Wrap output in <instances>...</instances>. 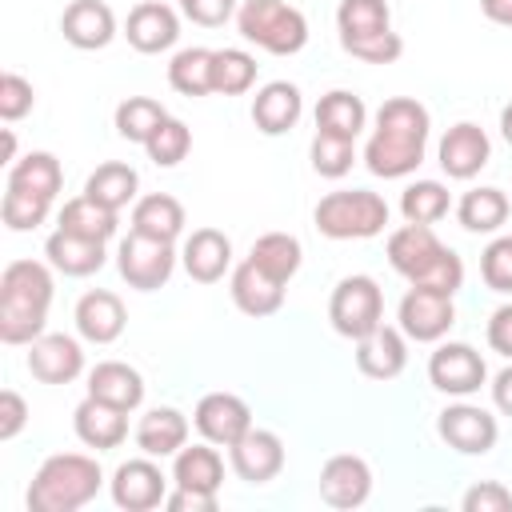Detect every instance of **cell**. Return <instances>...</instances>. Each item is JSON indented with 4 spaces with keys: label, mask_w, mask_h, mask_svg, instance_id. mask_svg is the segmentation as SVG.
<instances>
[{
    "label": "cell",
    "mask_w": 512,
    "mask_h": 512,
    "mask_svg": "<svg viewBox=\"0 0 512 512\" xmlns=\"http://www.w3.org/2000/svg\"><path fill=\"white\" fill-rule=\"evenodd\" d=\"M432 116L416 96H388L376 108V128L364 144V164L372 176L404 180L424 164Z\"/></svg>",
    "instance_id": "obj_1"
},
{
    "label": "cell",
    "mask_w": 512,
    "mask_h": 512,
    "mask_svg": "<svg viewBox=\"0 0 512 512\" xmlns=\"http://www.w3.org/2000/svg\"><path fill=\"white\" fill-rule=\"evenodd\" d=\"M56 296L52 264L44 260H12L0 272V340L32 344L48 332V308Z\"/></svg>",
    "instance_id": "obj_2"
},
{
    "label": "cell",
    "mask_w": 512,
    "mask_h": 512,
    "mask_svg": "<svg viewBox=\"0 0 512 512\" xmlns=\"http://www.w3.org/2000/svg\"><path fill=\"white\" fill-rule=\"evenodd\" d=\"M388 264L420 288H436L456 296L464 284V260L432 232V224H400L396 232H388Z\"/></svg>",
    "instance_id": "obj_3"
},
{
    "label": "cell",
    "mask_w": 512,
    "mask_h": 512,
    "mask_svg": "<svg viewBox=\"0 0 512 512\" xmlns=\"http://www.w3.org/2000/svg\"><path fill=\"white\" fill-rule=\"evenodd\" d=\"M100 488H104V472L96 456L52 452L28 484V512H76L92 504Z\"/></svg>",
    "instance_id": "obj_4"
},
{
    "label": "cell",
    "mask_w": 512,
    "mask_h": 512,
    "mask_svg": "<svg viewBox=\"0 0 512 512\" xmlns=\"http://www.w3.org/2000/svg\"><path fill=\"white\" fill-rule=\"evenodd\" d=\"M312 224L328 240H372L388 224V204L368 188H336L312 208Z\"/></svg>",
    "instance_id": "obj_5"
},
{
    "label": "cell",
    "mask_w": 512,
    "mask_h": 512,
    "mask_svg": "<svg viewBox=\"0 0 512 512\" xmlns=\"http://www.w3.org/2000/svg\"><path fill=\"white\" fill-rule=\"evenodd\" d=\"M236 28L248 44L272 56H296L308 44V20L288 0H240Z\"/></svg>",
    "instance_id": "obj_6"
},
{
    "label": "cell",
    "mask_w": 512,
    "mask_h": 512,
    "mask_svg": "<svg viewBox=\"0 0 512 512\" xmlns=\"http://www.w3.org/2000/svg\"><path fill=\"white\" fill-rule=\"evenodd\" d=\"M328 320L352 344L360 336H368L376 324H384V292H380V284L372 276H364V272L344 276L328 296Z\"/></svg>",
    "instance_id": "obj_7"
},
{
    "label": "cell",
    "mask_w": 512,
    "mask_h": 512,
    "mask_svg": "<svg viewBox=\"0 0 512 512\" xmlns=\"http://www.w3.org/2000/svg\"><path fill=\"white\" fill-rule=\"evenodd\" d=\"M116 268H120L128 288L156 292L176 272V248H172V240H156V236H144V232L128 228V236L116 248Z\"/></svg>",
    "instance_id": "obj_8"
},
{
    "label": "cell",
    "mask_w": 512,
    "mask_h": 512,
    "mask_svg": "<svg viewBox=\"0 0 512 512\" xmlns=\"http://www.w3.org/2000/svg\"><path fill=\"white\" fill-rule=\"evenodd\" d=\"M428 380H432L436 392L456 396V400H468V396H476L488 384V364H484V356L472 344H464V340H440L436 352L428 356Z\"/></svg>",
    "instance_id": "obj_9"
},
{
    "label": "cell",
    "mask_w": 512,
    "mask_h": 512,
    "mask_svg": "<svg viewBox=\"0 0 512 512\" xmlns=\"http://www.w3.org/2000/svg\"><path fill=\"white\" fill-rule=\"evenodd\" d=\"M396 324L408 340L416 344H440L452 324H456V304L448 292H436V288H420L412 284L404 296H400V308H396Z\"/></svg>",
    "instance_id": "obj_10"
},
{
    "label": "cell",
    "mask_w": 512,
    "mask_h": 512,
    "mask_svg": "<svg viewBox=\"0 0 512 512\" xmlns=\"http://www.w3.org/2000/svg\"><path fill=\"white\" fill-rule=\"evenodd\" d=\"M436 432H440V440H444L452 452H460V456H488V452L496 448V440H500L496 416H492L488 408L472 404V400L448 404V408L436 416Z\"/></svg>",
    "instance_id": "obj_11"
},
{
    "label": "cell",
    "mask_w": 512,
    "mask_h": 512,
    "mask_svg": "<svg viewBox=\"0 0 512 512\" xmlns=\"http://www.w3.org/2000/svg\"><path fill=\"white\" fill-rule=\"evenodd\" d=\"M108 488H112L116 508H124V512H152V508H160L164 496H168V476L160 472L156 456H144V452H140V456L124 460V464L112 472Z\"/></svg>",
    "instance_id": "obj_12"
},
{
    "label": "cell",
    "mask_w": 512,
    "mask_h": 512,
    "mask_svg": "<svg viewBox=\"0 0 512 512\" xmlns=\"http://www.w3.org/2000/svg\"><path fill=\"white\" fill-rule=\"evenodd\" d=\"M192 424H196L200 440H208L216 448H232L252 428V408L236 392H208L196 400Z\"/></svg>",
    "instance_id": "obj_13"
},
{
    "label": "cell",
    "mask_w": 512,
    "mask_h": 512,
    "mask_svg": "<svg viewBox=\"0 0 512 512\" xmlns=\"http://www.w3.org/2000/svg\"><path fill=\"white\" fill-rule=\"evenodd\" d=\"M436 160H440V168H444L448 180H472V176H480V168H488V160H492V140H488V132H484L480 124L460 120V124H452V128L440 136Z\"/></svg>",
    "instance_id": "obj_14"
},
{
    "label": "cell",
    "mask_w": 512,
    "mask_h": 512,
    "mask_svg": "<svg viewBox=\"0 0 512 512\" xmlns=\"http://www.w3.org/2000/svg\"><path fill=\"white\" fill-rule=\"evenodd\" d=\"M228 464L244 484H268L284 472V440L272 428H248L232 448H228Z\"/></svg>",
    "instance_id": "obj_15"
},
{
    "label": "cell",
    "mask_w": 512,
    "mask_h": 512,
    "mask_svg": "<svg viewBox=\"0 0 512 512\" xmlns=\"http://www.w3.org/2000/svg\"><path fill=\"white\" fill-rule=\"evenodd\" d=\"M372 496V468L364 456L356 452H340L328 456L320 468V500L332 508H360Z\"/></svg>",
    "instance_id": "obj_16"
},
{
    "label": "cell",
    "mask_w": 512,
    "mask_h": 512,
    "mask_svg": "<svg viewBox=\"0 0 512 512\" xmlns=\"http://www.w3.org/2000/svg\"><path fill=\"white\" fill-rule=\"evenodd\" d=\"M28 372L40 384H72L84 372V348L68 332H44L28 344Z\"/></svg>",
    "instance_id": "obj_17"
},
{
    "label": "cell",
    "mask_w": 512,
    "mask_h": 512,
    "mask_svg": "<svg viewBox=\"0 0 512 512\" xmlns=\"http://www.w3.org/2000/svg\"><path fill=\"white\" fill-rule=\"evenodd\" d=\"M124 36L136 52L144 56H156V52H168L176 40H180V16L172 4H160V0H140L128 20H124Z\"/></svg>",
    "instance_id": "obj_18"
},
{
    "label": "cell",
    "mask_w": 512,
    "mask_h": 512,
    "mask_svg": "<svg viewBox=\"0 0 512 512\" xmlns=\"http://www.w3.org/2000/svg\"><path fill=\"white\" fill-rule=\"evenodd\" d=\"M356 368L368 380H396L408 368V336L400 324H376L356 340Z\"/></svg>",
    "instance_id": "obj_19"
},
{
    "label": "cell",
    "mask_w": 512,
    "mask_h": 512,
    "mask_svg": "<svg viewBox=\"0 0 512 512\" xmlns=\"http://www.w3.org/2000/svg\"><path fill=\"white\" fill-rule=\"evenodd\" d=\"M60 32L80 52H100L116 40V12L104 0H72L60 12Z\"/></svg>",
    "instance_id": "obj_20"
},
{
    "label": "cell",
    "mask_w": 512,
    "mask_h": 512,
    "mask_svg": "<svg viewBox=\"0 0 512 512\" xmlns=\"http://www.w3.org/2000/svg\"><path fill=\"white\" fill-rule=\"evenodd\" d=\"M124 328H128V308L116 292L92 288L76 300V332L88 344H112L124 336Z\"/></svg>",
    "instance_id": "obj_21"
},
{
    "label": "cell",
    "mask_w": 512,
    "mask_h": 512,
    "mask_svg": "<svg viewBox=\"0 0 512 512\" xmlns=\"http://www.w3.org/2000/svg\"><path fill=\"white\" fill-rule=\"evenodd\" d=\"M228 292H232V304H236L244 316H252V320L272 316V312L284 308V284L272 280L264 268H256L248 256L232 268V276H228Z\"/></svg>",
    "instance_id": "obj_22"
},
{
    "label": "cell",
    "mask_w": 512,
    "mask_h": 512,
    "mask_svg": "<svg viewBox=\"0 0 512 512\" xmlns=\"http://www.w3.org/2000/svg\"><path fill=\"white\" fill-rule=\"evenodd\" d=\"M304 116V96L292 80H268L256 96H252V124L264 136H284L300 124Z\"/></svg>",
    "instance_id": "obj_23"
},
{
    "label": "cell",
    "mask_w": 512,
    "mask_h": 512,
    "mask_svg": "<svg viewBox=\"0 0 512 512\" xmlns=\"http://www.w3.org/2000/svg\"><path fill=\"white\" fill-rule=\"evenodd\" d=\"M72 428H76L80 444L108 452V448H120L128 440V412L116 404H104L96 396H84L72 412Z\"/></svg>",
    "instance_id": "obj_24"
},
{
    "label": "cell",
    "mask_w": 512,
    "mask_h": 512,
    "mask_svg": "<svg viewBox=\"0 0 512 512\" xmlns=\"http://www.w3.org/2000/svg\"><path fill=\"white\" fill-rule=\"evenodd\" d=\"M180 264L196 284H216L232 268V240L220 228H192L180 248Z\"/></svg>",
    "instance_id": "obj_25"
},
{
    "label": "cell",
    "mask_w": 512,
    "mask_h": 512,
    "mask_svg": "<svg viewBox=\"0 0 512 512\" xmlns=\"http://www.w3.org/2000/svg\"><path fill=\"white\" fill-rule=\"evenodd\" d=\"M136 448L144 456H176L184 444H188V416L172 404H160V408H148L140 420H136V432H132Z\"/></svg>",
    "instance_id": "obj_26"
},
{
    "label": "cell",
    "mask_w": 512,
    "mask_h": 512,
    "mask_svg": "<svg viewBox=\"0 0 512 512\" xmlns=\"http://www.w3.org/2000/svg\"><path fill=\"white\" fill-rule=\"evenodd\" d=\"M88 396L116 404L124 412H136L144 404V376L124 360H100L88 372Z\"/></svg>",
    "instance_id": "obj_27"
},
{
    "label": "cell",
    "mask_w": 512,
    "mask_h": 512,
    "mask_svg": "<svg viewBox=\"0 0 512 512\" xmlns=\"http://www.w3.org/2000/svg\"><path fill=\"white\" fill-rule=\"evenodd\" d=\"M44 256L56 272L64 276H92L104 268L108 252H104V240H88V236H76V232H64L56 228L48 240H44Z\"/></svg>",
    "instance_id": "obj_28"
},
{
    "label": "cell",
    "mask_w": 512,
    "mask_h": 512,
    "mask_svg": "<svg viewBox=\"0 0 512 512\" xmlns=\"http://www.w3.org/2000/svg\"><path fill=\"white\" fill-rule=\"evenodd\" d=\"M172 484L180 488H196V492H216L224 484V456L216 452V444L200 440V444H184L172 456Z\"/></svg>",
    "instance_id": "obj_29"
},
{
    "label": "cell",
    "mask_w": 512,
    "mask_h": 512,
    "mask_svg": "<svg viewBox=\"0 0 512 512\" xmlns=\"http://www.w3.org/2000/svg\"><path fill=\"white\" fill-rule=\"evenodd\" d=\"M136 192H140V176H136V168L124 164V160H104V164H96V168L88 172V180H84V196H92L96 204H104V208H112V212L136 204V200H140Z\"/></svg>",
    "instance_id": "obj_30"
},
{
    "label": "cell",
    "mask_w": 512,
    "mask_h": 512,
    "mask_svg": "<svg viewBox=\"0 0 512 512\" xmlns=\"http://www.w3.org/2000/svg\"><path fill=\"white\" fill-rule=\"evenodd\" d=\"M508 212H512L508 192H500V188H492V184L468 188V192L460 196V204H456V220H460V228L472 232V236H492V232H500L504 220H508Z\"/></svg>",
    "instance_id": "obj_31"
},
{
    "label": "cell",
    "mask_w": 512,
    "mask_h": 512,
    "mask_svg": "<svg viewBox=\"0 0 512 512\" xmlns=\"http://www.w3.org/2000/svg\"><path fill=\"white\" fill-rule=\"evenodd\" d=\"M188 224V212L176 196L168 192H148L132 204V232H144V236H156V240H172L184 232Z\"/></svg>",
    "instance_id": "obj_32"
},
{
    "label": "cell",
    "mask_w": 512,
    "mask_h": 512,
    "mask_svg": "<svg viewBox=\"0 0 512 512\" xmlns=\"http://www.w3.org/2000/svg\"><path fill=\"white\" fill-rule=\"evenodd\" d=\"M8 188L56 200L60 188H64V168H60V160L52 152H28V156L8 164Z\"/></svg>",
    "instance_id": "obj_33"
},
{
    "label": "cell",
    "mask_w": 512,
    "mask_h": 512,
    "mask_svg": "<svg viewBox=\"0 0 512 512\" xmlns=\"http://www.w3.org/2000/svg\"><path fill=\"white\" fill-rule=\"evenodd\" d=\"M248 260H252L256 268H264L272 280L288 284V280L300 272V264H304V248H300V240H296L292 232H264V236L252 240Z\"/></svg>",
    "instance_id": "obj_34"
},
{
    "label": "cell",
    "mask_w": 512,
    "mask_h": 512,
    "mask_svg": "<svg viewBox=\"0 0 512 512\" xmlns=\"http://www.w3.org/2000/svg\"><path fill=\"white\" fill-rule=\"evenodd\" d=\"M364 124H368V108H364V100H360L356 92L332 88V92L320 96V104H316V128H320V132L356 140V136L364 132Z\"/></svg>",
    "instance_id": "obj_35"
},
{
    "label": "cell",
    "mask_w": 512,
    "mask_h": 512,
    "mask_svg": "<svg viewBox=\"0 0 512 512\" xmlns=\"http://www.w3.org/2000/svg\"><path fill=\"white\" fill-rule=\"evenodd\" d=\"M392 28V8L388 0H340L336 4V32L340 44H356L368 36H380Z\"/></svg>",
    "instance_id": "obj_36"
},
{
    "label": "cell",
    "mask_w": 512,
    "mask_h": 512,
    "mask_svg": "<svg viewBox=\"0 0 512 512\" xmlns=\"http://www.w3.org/2000/svg\"><path fill=\"white\" fill-rule=\"evenodd\" d=\"M56 228H64V232H76V236H88V240H112L116 236V228H120V212H112V208H104V204H96L92 196H72V200H64V208H60V224Z\"/></svg>",
    "instance_id": "obj_37"
},
{
    "label": "cell",
    "mask_w": 512,
    "mask_h": 512,
    "mask_svg": "<svg viewBox=\"0 0 512 512\" xmlns=\"http://www.w3.org/2000/svg\"><path fill=\"white\" fill-rule=\"evenodd\" d=\"M168 84L180 96H208L212 92V48H180L168 60Z\"/></svg>",
    "instance_id": "obj_38"
},
{
    "label": "cell",
    "mask_w": 512,
    "mask_h": 512,
    "mask_svg": "<svg viewBox=\"0 0 512 512\" xmlns=\"http://www.w3.org/2000/svg\"><path fill=\"white\" fill-rule=\"evenodd\" d=\"M256 56L244 48H212V92L244 96L256 84Z\"/></svg>",
    "instance_id": "obj_39"
},
{
    "label": "cell",
    "mask_w": 512,
    "mask_h": 512,
    "mask_svg": "<svg viewBox=\"0 0 512 512\" xmlns=\"http://www.w3.org/2000/svg\"><path fill=\"white\" fill-rule=\"evenodd\" d=\"M400 212L408 224H436L452 212V192L440 180H412L400 192Z\"/></svg>",
    "instance_id": "obj_40"
},
{
    "label": "cell",
    "mask_w": 512,
    "mask_h": 512,
    "mask_svg": "<svg viewBox=\"0 0 512 512\" xmlns=\"http://www.w3.org/2000/svg\"><path fill=\"white\" fill-rule=\"evenodd\" d=\"M164 120H168V108L160 100H152V96H128V100L116 104V116H112L116 132L124 140H132V144H144Z\"/></svg>",
    "instance_id": "obj_41"
},
{
    "label": "cell",
    "mask_w": 512,
    "mask_h": 512,
    "mask_svg": "<svg viewBox=\"0 0 512 512\" xmlns=\"http://www.w3.org/2000/svg\"><path fill=\"white\" fill-rule=\"evenodd\" d=\"M308 160H312V172H316V176L340 180V176H348L352 164H356V140L332 136V132H320V128H316V136H312V144H308Z\"/></svg>",
    "instance_id": "obj_42"
},
{
    "label": "cell",
    "mask_w": 512,
    "mask_h": 512,
    "mask_svg": "<svg viewBox=\"0 0 512 512\" xmlns=\"http://www.w3.org/2000/svg\"><path fill=\"white\" fill-rule=\"evenodd\" d=\"M144 152H148V160H152L156 168H176V164L192 152V128H188L184 120L168 116V120L144 140Z\"/></svg>",
    "instance_id": "obj_43"
},
{
    "label": "cell",
    "mask_w": 512,
    "mask_h": 512,
    "mask_svg": "<svg viewBox=\"0 0 512 512\" xmlns=\"http://www.w3.org/2000/svg\"><path fill=\"white\" fill-rule=\"evenodd\" d=\"M56 200H44V196H32V192H20V188H4V200H0V220L12 228V232H32L48 220Z\"/></svg>",
    "instance_id": "obj_44"
},
{
    "label": "cell",
    "mask_w": 512,
    "mask_h": 512,
    "mask_svg": "<svg viewBox=\"0 0 512 512\" xmlns=\"http://www.w3.org/2000/svg\"><path fill=\"white\" fill-rule=\"evenodd\" d=\"M480 276L492 292L512 296V236H492L480 252Z\"/></svg>",
    "instance_id": "obj_45"
},
{
    "label": "cell",
    "mask_w": 512,
    "mask_h": 512,
    "mask_svg": "<svg viewBox=\"0 0 512 512\" xmlns=\"http://www.w3.org/2000/svg\"><path fill=\"white\" fill-rule=\"evenodd\" d=\"M36 108V88L32 80H24L20 72H4L0 76V120L16 124Z\"/></svg>",
    "instance_id": "obj_46"
},
{
    "label": "cell",
    "mask_w": 512,
    "mask_h": 512,
    "mask_svg": "<svg viewBox=\"0 0 512 512\" xmlns=\"http://www.w3.org/2000/svg\"><path fill=\"white\" fill-rule=\"evenodd\" d=\"M348 56L364 60V64H396L404 56V40L400 32H380V36H368V40H356V44H344Z\"/></svg>",
    "instance_id": "obj_47"
},
{
    "label": "cell",
    "mask_w": 512,
    "mask_h": 512,
    "mask_svg": "<svg viewBox=\"0 0 512 512\" xmlns=\"http://www.w3.org/2000/svg\"><path fill=\"white\" fill-rule=\"evenodd\" d=\"M464 512H512V492L500 480H480L460 500Z\"/></svg>",
    "instance_id": "obj_48"
},
{
    "label": "cell",
    "mask_w": 512,
    "mask_h": 512,
    "mask_svg": "<svg viewBox=\"0 0 512 512\" xmlns=\"http://www.w3.org/2000/svg\"><path fill=\"white\" fill-rule=\"evenodd\" d=\"M236 8H240V0H180L184 20H192V24H200V28H220V24H228V20L236 16Z\"/></svg>",
    "instance_id": "obj_49"
},
{
    "label": "cell",
    "mask_w": 512,
    "mask_h": 512,
    "mask_svg": "<svg viewBox=\"0 0 512 512\" xmlns=\"http://www.w3.org/2000/svg\"><path fill=\"white\" fill-rule=\"evenodd\" d=\"M28 424V400L16 388L0 392V440H16Z\"/></svg>",
    "instance_id": "obj_50"
},
{
    "label": "cell",
    "mask_w": 512,
    "mask_h": 512,
    "mask_svg": "<svg viewBox=\"0 0 512 512\" xmlns=\"http://www.w3.org/2000/svg\"><path fill=\"white\" fill-rule=\"evenodd\" d=\"M484 336H488V348H492L496 356L512 360V300H508V304H500V308L488 316Z\"/></svg>",
    "instance_id": "obj_51"
},
{
    "label": "cell",
    "mask_w": 512,
    "mask_h": 512,
    "mask_svg": "<svg viewBox=\"0 0 512 512\" xmlns=\"http://www.w3.org/2000/svg\"><path fill=\"white\" fill-rule=\"evenodd\" d=\"M168 512H216V492H196V488H180L172 484L164 496Z\"/></svg>",
    "instance_id": "obj_52"
},
{
    "label": "cell",
    "mask_w": 512,
    "mask_h": 512,
    "mask_svg": "<svg viewBox=\"0 0 512 512\" xmlns=\"http://www.w3.org/2000/svg\"><path fill=\"white\" fill-rule=\"evenodd\" d=\"M488 388H492V404H496V412L512 420V360L492 376V384H488Z\"/></svg>",
    "instance_id": "obj_53"
},
{
    "label": "cell",
    "mask_w": 512,
    "mask_h": 512,
    "mask_svg": "<svg viewBox=\"0 0 512 512\" xmlns=\"http://www.w3.org/2000/svg\"><path fill=\"white\" fill-rule=\"evenodd\" d=\"M480 12H484L492 24L512 28V0H480Z\"/></svg>",
    "instance_id": "obj_54"
},
{
    "label": "cell",
    "mask_w": 512,
    "mask_h": 512,
    "mask_svg": "<svg viewBox=\"0 0 512 512\" xmlns=\"http://www.w3.org/2000/svg\"><path fill=\"white\" fill-rule=\"evenodd\" d=\"M500 136H504V144L512 148V100L500 108Z\"/></svg>",
    "instance_id": "obj_55"
},
{
    "label": "cell",
    "mask_w": 512,
    "mask_h": 512,
    "mask_svg": "<svg viewBox=\"0 0 512 512\" xmlns=\"http://www.w3.org/2000/svg\"><path fill=\"white\" fill-rule=\"evenodd\" d=\"M4 160L8 164L16 160V136H12V128H4Z\"/></svg>",
    "instance_id": "obj_56"
}]
</instances>
